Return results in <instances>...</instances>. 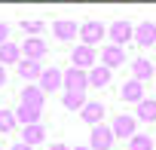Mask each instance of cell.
<instances>
[{"instance_id":"6da1fadb","label":"cell","mask_w":156,"mask_h":150,"mask_svg":"<svg viewBox=\"0 0 156 150\" xmlns=\"http://www.w3.org/2000/svg\"><path fill=\"white\" fill-rule=\"evenodd\" d=\"M61 86H64V92H86L89 89V73L80 70V67H67L61 73Z\"/></svg>"},{"instance_id":"7a4b0ae2","label":"cell","mask_w":156,"mask_h":150,"mask_svg":"<svg viewBox=\"0 0 156 150\" xmlns=\"http://www.w3.org/2000/svg\"><path fill=\"white\" fill-rule=\"evenodd\" d=\"M104 34L110 37V46H119V49H122V46H126V43L132 40L135 28H132V25H129L126 19H119V22H113V25H110V31H104Z\"/></svg>"},{"instance_id":"3957f363","label":"cell","mask_w":156,"mask_h":150,"mask_svg":"<svg viewBox=\"0 0 156 150\" xmlns=\"http://www.w3.org/2000/svg\"><path fill=\"white\" fill-rule=\"evenodd\" d=\"M113 132H110V126H92V138H89V150H110L113 147Z\"/></svg>"},{"instance_id":"277c9868","label":"cell","mask_w":156,"mask_h":150,"mask_svg":"<svg viewBox=\"0 0 156 150\" xmlns=\"http://www.w3.org/2000/svg\"><path fill=\"white\" fill-rule=\"evenodd\" d=\"M135 129H138V120H135L132 113H119V116L113 120V126H110L113 138H132Z\"/></svg>"},{"instance_id":"5b68a950","label":"cell","mask_w":156,"mask_h":150,"mask_svg":"<svg viewBox=\"0 0 156 150\" xmlns=\"http://www.w3.org/2000/svg\"><path fill=\"white\" fill-rule=\"evenodd\" d=\"M101 37H104V25H101V22H86V25L80 28L83 46H92V49H95V43H101Z\"/></svg>"},{"instance_id":"8992f818","label":"cell","mask_w":156,"mask_h":150,"mask_svg":"<svg viewBox=\"0 0 156 150\" xmlns=\"http://www.w3.org/2000/svg\"><path fill=\"white\" fill-rule=\"evenodd\" d=\"M19 49H22V55H25L28 61H40V58L46 55V40H40V37H28Z\"/></svg>"},{"instance_id":"52a82bcc","label":"cell","mask_w":156,"mask_h":150,"mask_svg":"<svg viewBox=\"0 0 156 150\" xmlns=\"http://www.w3.org/2000/svg\"><path fill=\"white\" fill-rule=\"evenodd\" d=\"M132 40H135L141 49H147V46H156V25H153V22H141V28H135Z\"/></svg>"},{"instance_id":"ba28073f","label":"cell","mask_w":156,"mask_h":150,"mask_svg":"<svg viewBox=\"0 0 156 150\" xmlns=\"http://www.w3.org/2000/svg\"><path fill=\"white\" fill-rule=\"evenodd\" d=\"M37 86L43 89V95H49V92L61 89V70H58V67H43V73H40V83H37Z\"/></svg>"},{"instance_id":"9c48e42d","label":"cell","mask_w":156,"mask_h":150,"mask_svg":"<svg viewBox=\"0 0 156 150\" xmlns=\"http://www.w3.org/2000/svg\"><path fill=\"white\" fill-rule=\"evenodd\" d=\"M12 113H16V123H22V126H37V123H40L43 107H34V104H19Z\"/></svg>"},{"instance_id":"30bf717a","label":"cell","mask_w":156,"mask_h":150,"mask_svg":"<svg viewBox=\"0 0 156 150\" xmlns=\"http://www.w3.org/2000/svg\"><path fill=\"white\" fill-rule=\"evenodd\" d=\"M52 34H55L61 43H67V40H73L76 34H80V25L70 22V19H58V22L52 25Z\"/></svg>"},{"instance_id":"8fae6325","label":"cell","mask_w":156,"mask_h":150,"mask_svg":"<svg viewBox=\"0 0 156 150\" xmlns=\"http://www.w3.org/2000/svg\"><path fill=\"white\" fill-rule=\"evenodd\" d=\"M80 116H83V123H89V126H101V120H104V104L86 101V104L80 107Z\"/></svg>"},{"instance_id":"7c38bea8","label":"cell","mask_w":156,"mask_h":150,"mask_svg":"<svg viewBox=\"0 0 156 150\" xmlns=\"http://www.w3.org/2000/svg\"><path fill=\"white\" fill-rule=\"evenodd\" d=\"M70 58H73V67H80V70L95 67V49H92V46H83V43H80V46L73 49V55H70Z\"/></svg>"},{"instance_id":"4fadbf2b","label":"cell","mask_w":156,"mask_h":150,"mask_svg":"<svg viewBox=\"0 0 156 150\" xmlns=\"http://www.w3.org/2000/svg\"><path fill=\"white\" fill-rule=\"evenodd\" d=\"M101 61H104V67H107V70H113V67L126 64V52H122L119 46H104V52H101Z\"/></svg>"},{"instance_id":"5bb4252c","label":"cell","mask_w":156,"mask_h":150,"mask_svg":"<svg viewBox=\"0 0 156 150\" xmlns=\"http://www.w3.org/2000/svg\"><path fill=\"white\" fill-rule=\"evenodd\" d=\"M135 120H141V123H156V98H141V101H138V110H135Z\"/></svg>"},{"instance_id":"9a60e30c","label":"cell","mask_w":156,"mask_h":150,"mask_svg":"<svg viewBox=\"0 0 156 150\" xmlns=\"http://www.w3.org/2000/svg\"><path fill=\"white\" fill-rule=\"evenodd\" d=\"M43 101H46V95H43V89H40L37 83H28V86L22 89V104H34V107H43Z\"/></svg>"},{"instance_id":"2e32d148","label":"cell","mask_w":156,"mask_h":150,"mask_svg":"<svg viewBox=\"0 0 156 150\" xmlns=\"http://www.w3.org/2000/svg\"><path fill=\"white\" fill-rule=\"evenodd\" d=\"M40 73H43L40 61H28V58H19V77H22V80H40Z\"/></svg>"},{"instance_id":"e0dca14e","label":"cell","mask_w":156,"mask_h":150,"mask_svg":"<svg viewBox=\"0 0 156 150\" xmlns=\"http://www.w3.org/2000/svg\"><path fill=\"white\" fill-rule=\"evenodd\" d=\"M46 138V129L37 123V126H25L22 129V144H28V147H34V144H40Z\"/></svg>"},{"instance_id":"ac0fdd59","label":"cell","mask_w":156,"mask_h":150,"mask_svg":"<svg viewBox=\"0 0 156 150\" xmlns=\"http://www.w3.org/2000/svg\"><path fill=\"white\" fill-rule=\"evenodd\" d=\"M110 83V70L104 67V64H98V67H92L89 70V86H95V89H104Z\"/></svg>"},{"instance_id":"d6986e66","label":"cell","mask_w":156,"mask_h":150,"mask_svg":"<svg viewBox=\"0 0 156 150\" xmlns=\"http://www.w3.org/2000/svg\"><path fill=\"white\" fill-rule=\"evenodd\" d=\"M122 98H126L129 104H138V101L144 98V86H141L138 80H129V83L122 86Z\"/></svg>"},{"instance_id":"ffe728a7","label":"cell","mask_w":156,"mask_h":150,"mask_svg":"<svg viewBox=\"0 0 156 150\" xmlns=\"http://www.w3.org/2000/svg\"><path fill=\"white\" fill-rule=\"evenodd\" d=\"M132 70H135V80H138V83H144V80L153 77V64H150L147 58H135V61H132Z\"/></svg>"},{"instance_id":"44dd1931","label":"cell","mask_w":156,"mask_h":150,"mask_svg":"<svg viewBox=\"0 0 156 150\" xmlns=\"http://www.w3.org/2000/svg\"><path fill=\"white\" fill-rule=\"evenodd\" d=\"M19 55H22L19 43H3L0 46V64H19Z\"/></svg>"},{"instance_id":"7402d4cb","label":"cell","mask_w":156,"mask_h":150,"mask_svg":"<svg viewBox=\"0 0 156 150\" xmlns=\"http://www.w3.org/2000/svg\"><path fill=\"white\" fill-rule=\"evenodd\" d=\"M61 104H64L67 110H80V107L86 104V92H64Z\"/></svg>"},{"instance_id":"603a6c76","label":"cell","mask_w":156,"mask_h":150,"mask_svg":"<svg viewBox=\"0 0 156 150\" xmlns=\"http://www.w3.org/2000/svg\"><path fill=\"white\" fill-rule=\"evenodd\" d=\"M129 150H153V138L150 135H132L129 138Z\"/></svg>"},{"instance_id":"cb8c5ba5","label":"cell","mask_w":156,"mask_h":150,"mask_svg":"<svg viewBox=\"0 0 156 150\" xmlns=\"http://www.w3.org/2000/svg\"><path fill=\"white\" fill-rule=\"evenodd\" d=\"M16 129V113L12 110H0V132H12Z\"/></svg>"},{"instance_id":"d4e9b609","label":"cell","mask_w":156,"mask_h":150,"mask_svg":"<svg viewBox=\"0 0 156 150\" xmlns=\"http://www.w3.org/2000/svg\"><path fill=\"white\" fill-rule=\"evenodd\" d=\"M22 31H28V37H37L43 31V22H31L28 19V22H22Z\"/></svg>"},{"instance_id":"484cf974","label":"cell","mask_w":156,"mask_h":150,"mask_svg":"<svg viewBox=\"0 0 156 150\" xmlns=\"http://www.w3.org/2000/svg\"><path fill=\"white\" fill-rule=\"evenodd\" d=\"M3 43H9V25L0 22V46H3Z\"/></svg>"},{"instance_id":"4316f807","label":"cell","mask_w":156,"mask_h":150,"mask_svg":"<svg viewBox=\"0 0 156 150\" xmlns=\"http://www.w3.org/2000/svg\"><path fill=\"white\" fill-rule=\"evenodd\" d=\"M9 150H31V147H28V144H22V141H19V144H12V147H9Z\"/></svg>"},{"instance_id":"83f0119b","label":"cell","mask_w":156,"mask_h":150,"mask_svg":"<svg viewBox=\"0 0 156 150\" xmlns=\"http://www.w3.org/2000/svg\"><path fill=\"white\" fill-rule=\"evenodd\" d=\"M3 83H6V67L0 64V86H3Z\"/></svg>"},{"instance_id":"f1b7e54d","label":"cell","mask_w":156,"mask_h":150,"mask_svg":"<svg viewBox=\"0 0 156 150\" xmlns=\"http://www.w3.org/2000/svg\"><path fill=\"white\" fill-rule=\"evenodd\" d=\"M49 150H67L64 144H49Z\"/></svg>"},{"instance_id":"f546056e","label":"cell","mask_w":156,"mask_h":150,"mask_svg":"<svg viewBox=\"0 0 156 150\" xmlns=\"http://www.w3.org/2000/svg\"><path fill=\"white\" fill-rule=\"evenodd\" d=\"M70 150H89V147H86V144H80V147H70Z\"/></svg>"},{"instance_id":"4dcf8cb0","label":"cell","mask_w":156,"mask_h":150,"mask_svg":"<svg viewBox=\"0 0 156 150\" xmlns=\"http://www.w3.org/2000/svg\"><path fill=\"white\" fill-rule=\"evenodd\" d=\"M153 77H156V64H153Z\"/></svg>"},{"instance_id":"1f68e13d","label":"cell","mask_w":156,"mask_h":150,"mask_svg":"<svg viewBox=\"0 0 156 150\" xmlns=\"http://www.w3.org/2000/svg\"><path fill=\"white\" fill-rule=\"evenodd\" d=\"M153 25H156V22H153Z\"/></svg>"}]
</instances>
